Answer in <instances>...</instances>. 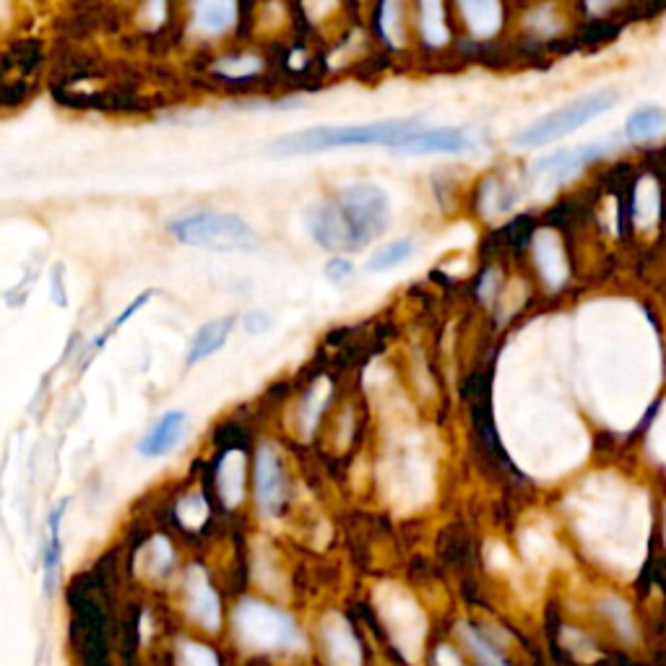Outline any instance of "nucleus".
<instances>
[{
    "instance_id": "obj_20",
    "label": "nucleus",
    "mask_w": 666,
    "mask_h": 666,
    "mask_svg": "<svg viewBox=\"0 0 666 666\" xmlns=\"http://www.w3.org/2000/svg\"><path fill=\"white\" fill-rule=\"evenodd\" d=\"M461 638L471 648V654L477 656L479 666H508L506 658H502L494 646L484 640V635H479L471 625H461Z\"/></svg>"
},
{
    "instance_id": "obj_7",
    "label": "nucleus",
    "mask_w": 666,
    "mask_h": 666,
    "mask_svg": "<svg viewBox=\"0 0 666 666\" xmlns=\"http://www.w3.org/2000/svg\"><path fill=\"white\" fill-rule=\"evenodd\" d=\"M255 500H258L261 513L276 516L278 510L284 508L286 498H290V490H286V474L282 469V461H278V453L274 445L258 448V456H255Z\"/></svg>"
},
{
    "instance_id": "obj_26",
    "label": "nucleus",
    "mask_w": 666,
    "mask_h": 666,
    "mask_svg": "<svg viewBox=\"0 0 666 666\" xmlns=\"http://www.w3.org/2000/svg\"><path fill=\"white\" fill-rule=\"evenodd\" d=\"M52 302H56L58 307L68 305L66 284H63V266H56V271H52Z\"/></svg>"
},
{
    "instance_id": "obj_9",
    "label": "nucleus",
    "mask_w": 666,
    "mask_h": 666,
    "mask_svg": "<svg viewBox=\"0 0 666 666\" xmlns=\"http://www.w3.org/2000/svg\"><path fill=\"white\" fill-rule=\"evenodd\" d=\"M601 154H604L601 144H586V146H578V149H560L533 161L531 175L545 177L549 183H562L576 175L580 167L591 165L594 159H599Z\"/></svg>"
},
{
    "instance_id": "obj_16",
    "label": "nucleus",
    "mask_w": 666,
    "mask_h": 666,
    "mask_svg": "<svg viewBox=\"0 0 666 666\" xmlns=\"http://www.w3.org/2000/svg\"><path fill=\"white\" fill-rule=\"evenodd\" d=\"M219 492L227 508H235L245 494V456L229 451L219 467Z\"/></svg>"
},
{
    "instance_id": "obj_11",
    "label": "nucleus",
    "mask_w": 666,
    "mask_h": 666,
    "mask_svg": "<svg viewBox=\"0 0 666 666\" xmlns=\"http://www.w3.org/2000/svg\"><path fill=\"white\" fill-rule=\"evenodd\" d=\"M193 27L200 35H224L237 19V0H190Z\"/></svg>"
},
{
    "instance_id": "obj_6",
    "label": "nucleus",
    "mask_w": 666,
    "mask_h": 666,
    "mask_svg": "<svg viewBox=\"0 0 666 666\" xmlns=\"http://www.w3.org/2000/svg\"><path fill=\"white\" fill-rule=\"evenodd\" d=\"M305 227L310 237L325 251H342V253H358V243L346 224L342 208H339L336 198L333 200H317V204L307 206L305 212Z\"/></svg>"
},
{
    "instance_id": "obj_25",
    "label": "nucleus",
    "mask_w": 666,
    "mask_h": 666,
    "mask_svg": "<svg viewBox=\"0 0 666 666\" xmlns=\"http://www.w3.org/2000/svg\"><path fill=\"white\" fill-rule=\"evenodd\" d=\"M498 286H500V274H498V271H487V274L482 276V282H479V286H477L479 300H482V302H490V300H492V294H494V290H498Z\"/></svg>"
},
{
    "instance_id": "obj_14",
    "label": "nucleus",
    "mask_w": 666,
    "mask_h": 666,
    "mask_svg": "<svg viewBox=\"0 0 666 666\" xmlns=\"http://www.w3.org/2000/svg\"><path fill=\"white\" fill-rule=\"evenodd\" d=\"M235 329V317H219V321L206 323L190 342L188 352V365H198L200 360H208L227 344L229 333Z\"/></svg>"
},
{
    "instance_id": "obj_28",
    "label": "nucleus",
    "mask_w": 666,
    "mask_h": 666,
    "mask_svg": "<svg viewBox=\"0 0 666 666\" xmlns=\"http://www.w3.org/2000/svg\"><path fill=\"white\" fill-rule=\"evenodd\" d=\"M586 6L591 11H601V9H607L609 6V0H586Z\"/></svg>"
},
{
    "instance_id": "obj_19",
    "label": "nucleus",
    "mask_w": 666,
    "mask_h": 666,
    "mask_svg": "<svg viewBox=\"0 0 666 666\" xmlns=\"http://www.w3.org/2000/svg\"><path fill=\"white\" fill-rule=\"evenodd\" d=\"M422 35L430 45H445L448 29L443 21V3L440 0H420Z\"/></svg>"
},
{
    "instance_id": "obj_4",
    "label": "nucleus",
    "mask_w": 666,
    "mask_h": 666,
    "mask_svg": "<svg viewBox=\"0 0 666 666\" xmlns=\"http://www.w3.org/2000/svg\"><path fill=\"white\" fill-rule=\"evenodd\" d=\"M346 224H350L358 251L381 237L391 224V200L375 183H352L336 196Z\"/></svg>"
},
{
    "instance_id": "obj_22",
    "label": "nucleus",
    "mask_w": 666,
    "mask_h": 666,
    "mask_svg": "<svg viewBox=\"0 0 666 666\" xmlns=\"http://www.w3.org/2000/svg\"><path fill=\"white\" fill-rule=\"evenodd\" d=\"M354 276V263L342 258V255H336V258H331L329 263H325V278L333 284H344L350 282V278Z\"/></svg>"
},
{
    "instance_id": "obj_5",
    "label": "nucleus",
    "mask_w": 666,
    "mask_h": 666,
    "mask_svg": "<svg viewBox=\"0 0 666 666\" xmlns=\"http://www.w3.org/2000/svg\"><path fill=\"white\" fill-rule=\"evenodd\" d=\"M235 625L239 638L263 650L297 648L302 643V635L290 615L258 601H245L237 609Z\"/></svg>"
},
{
    "instance_id": "obj_3",
    "label": "nucleus",
    "mask_w": 666,
    "mask_h": 666,
    "mask_svg": "<svg viewBox=\"0 0 666 666\" xmlns=\"http://www.w3.org/2000/svg\"><path fill=\"white\" fill-rule=\"evenodd\" d=\"M617 102V91H594V95H586L576 99V102L560 107V110L545 115L531 126H526L521 134L513 138L518 149H537V146H547L557 141V138L570 136L572 130L586 126L588 120L599 118L607 110H611Z\"/></svg>"
},
{
    "instance_id": "obj_27",
    "label": "nucleus",
    "mask_w": 666,
    "mask_h": 666,
    "mask_svg": "<svg viewBox=\"0 0 666 666\" xmlns=\"http://www.w3.org/2000/svg\"><path fill=\"white\" fill-rule=\"evenodd\" d=\"M333 6H336V0H305V9L310 13V19H323L325 13H329Z\"/></svg>"
},
{
    "instance_id": "obj_15",
    "label": "nucleus",
    "mask_w": 666,
    "mask_h": 666,
    "mask_svg": "<svg viewBox=\"0 0 666 666\" xmlns=\"http://www.w3.org/2000/svg\"><path fill=\"white\" fill-rule=\"evenodd\" d=\"M66 508H68V500L60 502V506L56 510H52L50 518H48L50 541H48V547H45V555H42V562H45V591H48V594H52V588H56L58 568H60V562H63V539H60V523H63Z\"/></svg>"
},
{
    "instance_id": "obj_18",
    "label": "nucleus",
    "mask_w": 666,
    "mask_h": 666,
    "mask_svg": "<svg viewBox=\"0 0 666 666\" xmlns=\"http://www.w3.org/2000/svg\"><path fill=\"white\" fill-rule=\"evenodd\" d=\"M414 253V243L412 239H396V243L383 245L381 251L373 253V258L368 261V271L370 274H381V271H391L401 266V263L412 258Z\"/></svg>"
},
{
    "instance_id": "obj_1",
    "label": "nucleus",
    "mask_w": 666,
    "mask_h": 666,
    "mask_svg": "<svg viewBox=\"0 0 666 666\" xmlns=\"http://www.w3.org/2000/svg\"><path fill=\"white\" fill-rule=\"evenodd\" d=\"M417 128H422L417 118L352 123V126H317L276 138L268 154H274V157H307V154L346 149V146H396L409 134H414Z\"/></svg>"
},
{
    "instance_id": "obj_10",
    "label": "nucleus",
    "mask_w": 666,
    "mask_h": 666,
    "mask_svg": "<svg viewBox=\"0 0 666 666\" xmlns=\"http://www.w3.org/2000/svg\"><path fill=\"white\" fill-rule=\"evenodd\" d=\"M185 432H188V414L167 412L154 422V428L146 432L141 440H138L136 451L138 456H144V459H159V456L175 451L177 443L185 438Z\"/></svg>"
},
{
    "instance_id": "obj_21",
    "label": "nucleus",
    "mask_w": 666,
    "mask_h": 666,
    "mask_svg": "<svg viewBox=\"0 0 666 666\" xmlns=\"http://www.w3.org/2000/svg\"><path fill=\"white\" fill-rule=\"evenodd\" d=\"M151 297H154V292H144V294H138V297H136L134 302H130V305H128L126 310H123V313H120L118 317H115V321H112V325H110V329H107V331L102 333V336H97V339H95V344H91V350H95V352H97V350H102V346H105V342H107V339H110V336H112V333H115V331H118V329H123V325H126V323L130 321V317H134V315L138 313V310H141V307L146 305V302H149Z\"/></svg>"
},
{
    "instance_id": "obj_8",
    "label": "nucleus",
    "mask_w": 666,
    "mask_h": 666,
    "mask_svg": "<svg viewBox=\"0 0 666 666\" xmlns=\"http://www.w3.org/2000/svg\"><path fill=\"white\" fill-rule=\"evenodd\" d=\"M404 157H430V154H467L474 141L463 128H417L404 141L391 146Z\"/></svg>"
},
{
    "instance_id": "obj_24",
    "label": "nucleus",
    "mask_w": 666,
    "mask_h": 666,
    "mask_svg": "<svg viewBox=\"0 0 666 666\" xmlns=\"http://www.w3.org/2000/svg\"><path fill=\"white\" fill-rule=\"evenodd\" d=\"M243 329L247 333H266L271 329V317L268 313H263V310H251V313H245L243 317Z\"/></svg>"
},
{
    "instance_id": "obj_12",
    "label": "nucleus",
    "mask_w": 666,
    "mask_h": 666,
    "mask_svg": "<svg viewBox=\"0 0 666 666\" xmlns=\"http://www.w3.org/2000/svg\"><path fill=\"white\" fill-rule=\"evenodd\" d=\"M188 607L190 615L198 619L200 625L208 627V630H216L222 623V609H219V599H216L214 588L208 586V580L204 578V572L193 570L188 578Z\"/></svg>"
},
{
    "instance_id": "obj_2",
    "label": "nucleus",
    "mask_w": 666,
    "mask_h": 666,
    "mask_svg": "<svg viewBox=\"0 0 666 666\" xmlns=\"http://www.w3.org/2000/svg\"><path fill=\"white\" fill-rule=\"evenodd\" d=\"M177 243L216 253H247L258 247V235L243 216L227 212H193L167 222Z\"/></svg>"
},
{
    "instance_id": "obj_17",
    "label": "nucleus",
    "mask_w": 666,
    "mask_h": 666,
    "mask_svg": "<svg viewBox=\"0 0 666 666\" xmlns=\"http://www.w3.org/2000/svg\"><path fill=\"white\" fill-rule=\"evenodd\" d=\"M666 128V112L658 110V107H643V110H635L625 123V134L630 141H646V138H654Z\"/></svg>"
},
{
    "instance_id": "obj_13",
    "label": "nucleus",
    "mask_w": 666,
    "mask_h": 666,
    "mask_svg": "<svg viewBox=\"0 0 666 666\" xmlns=\"http://www.w3.org/2000/svg\"><path fill=\"white\" fill-rule=\"evenodd\" d=\"M474 37H492L502 25L500 0H456Z\"/></svg>"
},
{
    "instance_id": "obj_23",
    "label": "nucleus",
    "mask_w": 666,
    "mask_h": 666,
    "mask_svg": "<svg viewBox=\"0 0 666 666\" xmlns=\"http://www.w3.org/2000/svg\"><path fill=\"white\" fill-rule=\"evenodd\" d=\"M381 27L389 40H396V45H401V17H399V9L393 11V0H385L381 11Z\"/></svg>"
}]
</instances>
